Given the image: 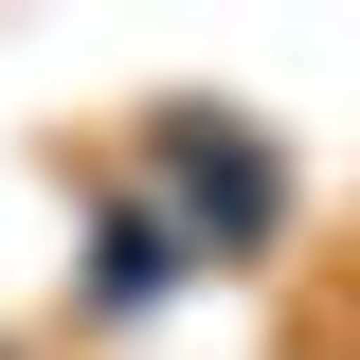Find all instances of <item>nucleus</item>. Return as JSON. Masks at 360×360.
Returning a JSON list of instances; mask_svg holds the SVG:
<instances>
[{"label":"nucleus","mask_w":360,"mask_h":360,"mask_svg":"<svg viewBox=\"0 0 360 360\" xmlns=\"http://www.w3.org/2000/svg\"><path fill=\"white\" fill-rule=\"evenodd\" d=\"M162 180H180V217H198V234L234 217V252H252V234L288 217V180H270V144H234V127H198V108H162Z\"/></svg>","instance_id":"obj_1"},{"label":"nucleus","mask_w":360,"mask_h":360,"mask_svg":"<svg viewBox=\"0 0 360 360\" xmlns=\"http://www.w3.org/2000/svg\"><path fill=\"white\" fill-rule=\"evenodd\" d=\"M0 360H18V342H0Z\"/></svg>","instance_id":"obj_2"}]
</instances>
